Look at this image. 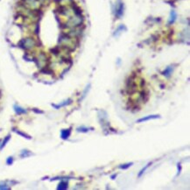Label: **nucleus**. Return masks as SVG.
<instances>
[{
  "instance_id": "f257e3e1",
  "label": "nucleus",
  "mask_w": 190,
  "mask_h": 190,
  "mask_svg": "<svg viewBox=\"0 0 190 190\" xmlns=\"http://www.w3.org/2000/svg\"><path fill=\"white\" fill-rule=\"evenodd\" d=\"M18 46L25 52H32L35 47H38V41L33 36H27L21 39L18 43Z\"/></svg>"
},
{
  "instance_id": "f03ea898",
  "label": "nucleus",
  "mask_w": 190,
  "mask_h": 190,
  "mask_svg": "<svg viewBox=\"0 0 190 190\" xmlns=\"http://www.w3.org/2000/svg\"><path fill=\"white\" fill-rule=\"evenodd\" d=\"M83 21H84V18L82 16V14H73L72 16H70L68 19V21L64 24V28H75V27H78L83 25Z\"/></svg>"
},
{
  "instance_id": "7ed1b4c3",
  "label": "nucleus",
  "mask_w": 190,
  "mask_h": 190,
  "mask_svg": "<svg viewBox=\"0 0 190 190\" xmlns=\"http://www.w3.org/2000/svg\"><path fill=\"white\" fill-rule=\"evenodd\" d=\"M34 60L35 62V64L37 65V67L41 69L47 66H48L49 64V58L48 56L47 55L46 53L44 52H40L34 58Z\"/></svg>"
},
{
  "instance_id": "20e7f679",
  "label": "nucleus",
  "mask_w": 190,
  "mask_h": 190,
  "mask_svg": "<svg viewBox=\"0 0 190 190\" xmlns=\"http://www.w3.org/2000/svg\"><path fill=\"white\" fill-rule=\"evenodd\" d=\"M135 78H136V75H132L131 76H129L127 81H126V91H127L129 95L133 94L137 89Z\"/></svg>"
},
{
  "instance_id": "39448f33",
  "label": "nucleus",
  "mask_w": 190,
  "mask_h": 190,
  "mask_svg": "<svg viewBox=\"0 0 190 190\" xmlns=\"http://www.w3.org/2000/svg\"><path fill=\"white\" fill-rule=\"evenodd\" d=\"M123 9H124V5L123 3L122 2V0H117L115 5V16L117 19H121L123 17Z\"/></svg>"
},
{
  "instance_id": "423d86ee",
  "label": "nucleus",
  "mask_w": 190,
  "mask_h": 190,
  "mask_svg": "<svg viewBox=\"0 0 190 190\" xmlns=\"http://www.w3.org/2000/svg\"><path fill=\"white\" fill-rule=\"evenodd\" d=\"M157 118H161V116L160 115H149V116H146V117H144L142 118L138 119L137 123H143V122H146V121L152 120V119H157Z\"/></svg>"
},
{
  "instance_id": "0eeeda50",
  "label": "nucleus",
  "mask_w": 190,
  "mask_h": 190,
  "mask_svg": "<svg viewBox=\"0 0 190 190\" xmlns=\"http://www.w3.org/2000/svg\"><path fill=\"white\" fill-rule=\"evenodd\" d=\"M71 130L70 129H64L60 132V137L62 139H68L70 137Z\"/></svg>"
},
{
  "instance_id": "6e6552de",
  "label": "nucleus",
  "mask_w": 190,
  "mask_h": 190,
  "mask_svg": "<svg viewBox=\"0 0 190 190\" xmlns=\"http://www.w3.org/2000/svg\"><path fill=\"white\" fill-rule=\"evenodd\" d=\"M72 104V99H68L67 101H64V102L61 103V104H52V106H53L54 108H55L56 110H58V109H60V108H61V107H64V106L69 105V104Z\"/></svg>"
},
{
  "instance_id": "1a4fd4ad",
  "label": "nucleus",
  "mask_w": 190,
  "mask_h": 190,
  "mask_svg": "<svg viewBox=\"0 0 190 190\" xmlns=\"http://www.w3.org/2000/svg\"><path fill=\"white\" fill-rule=\"evenodd\" d=\"M13 109H14V111L17 115H24V114H26L27 113V110L21 108L20 106L19 105H14L13 106Z\"/></svg>"
},
{
  "instance_id": "9d476101",
  "label": "nucleus",
  "mask_w": 190,
  "mask_h": 190,
  "mask_svg": "<svg viewBox=\"0 0 190 190\" xmlns=\"http://www.w3.org/2000/svg\"><path fill=\"white\" fill-rule=\"evenodd\" d=\"M176 19H177V13H176V12H175L174 10H172V11H171V13H170V19H169L168 23H169L170 25H171V24H174V23L175 22Z\"/></svg>"
},
{
  "instance_id": "9b49d317",
  "label": "nucleus",
  "mask_w": 190,
  "mask_h": 190,
  "mask_svg": "<svg viewBox=\"0 0 190 190\" xmlns=\"http://www.w3.org/2000/svg\"><path fill=\"white\" fill-rule=\"evenodd\" d=\"M126 30V27L123 25H120L117 28V30L115 31V33H114V36H118L123 31H125Z\"/></svg>"
},
{
  "instance_id": "f8f14e48",
  "label": "nucleus",
  "mask_w": 190,
  "mask_h": 190,
  "mask_svg": "<svg viewBox=\"0 0 190 190\" xmlns=\"http://www.w3.org/2000/svg\"><path fill=\"white\" fill-rule=\"evenodd\" d=\"M68 186H69L68 182H66V181H60L59 183L58 187H57V189L58 190H65V189H67L69 187Z\"/></svg>"
},
{
  "instance_id": "ddd939ff",
  "label": "nucleus",
  "mask_w": 190,
  "mask_h": 190,
  "mask_svg": "<svg viewBox=\"0 0 190 190\" xmlns=\"http://www.w3.org/2000/svg\"><path fill=\"white\" fill-rule=\"evenodd\" d=\"M172 73H173V68L171 67V66H169V67H167L164 71H163V75L166 76V77H170V75H172Z\"/></svg>"
},
{
  "instance_id": "4468645a",
  "label": "nucleus",
  "mask_w": 190,
  "mask_h": 190,
  "mask_svg": "<svg viewBox=\"0 0 190 190\" xmlns=\"http://www.w3.org/2000/svg\"><path fill=\"white\" fill-rule=\"evenodd\" d=\"M151 165H152V162H149V163H147V164H146V165H145V167H143V168L140 170V172H139V174H138V177H139V178H140V177L143 175V174H144V173H145V172L147 170V168H148V167H149Z\"/></svg>"
},
{
  "instance_id": "2eb2a0df",
  "label": "nucleus",
  "mask_w": 190,
  "mask_h": 190,
  "mask_svg": "<svg viewBox=\"0 0 190 190\" xmlns=\"http://www.w3.org/2000/svg\"><path fill=\"white\" fill-rule=\"evenodd\" d=\"M11 139V135H8L4 140H3V142H2V144H1V145H0V150H2L5 145H6V144L9 142V140Z\"/></svg>"
},
{
  "instance_id": "dca6fc26",
  "label": "nucleus",
  "mask_w": 190,
  "mask_h": 190,
  "mask_svg": "<svg viewBox=\"0 0 190 190\" xmlns=\"http://www.w3.org/2000/svg\"><path fill=\"white\" fill-rule=\"evenodd\" d=\"M17 134H19V135H20V136H22L23 138H25V139H32V137H30L29 135H27L26 133H25V132H20V131H17V130H13Z\"/></svg>"
},
{
  "instance_id": "f3484780",
  "label": "nucleus",
  "mask_w": 190,
  "mask_h": 190,
  "mask_svg": "<svg viewBox=\"0 0 190 190\" xmlns=\"http://www.w3.org/2000/svg\"><path fill=\"white\" fill-rule=\"evenodd\" d=\"M32 154H33V153H32L31 152H29L28 150H23L21 152V153H20V157L21 158H26V157H28V156H30Z\"/></svg>"
},
{
  "instance_id": "a211bd4d",
  "label": "nucleus",
  "mask_w": 190,
  "mask_h": 190,
  "mask_svg": "<svg viewBox=\"0 0 190 190\" xmlns=\"http://www.w3.org/2000/svg\"><path fill=\"white\" fill-rule=\"evenodd\" d=\"M133 165V163L132 162H131V163H127V164H123V165H120L119 166V168L120 169H123V170H124V169H128L130 167H132Z\"/></svg>"
},
{
  "instance_id": "6ab92c4d",
  "label": "nucleus",
  "mask_w": 190,
  "mask_h": 190,
  "mask_svg": "<svg viewBox=\"0 0 190 190\" xmlns=\"http://www.w3.org/2000/svg\"><path fill=\"white\" fill-rule=\"evenodd\" d=\"M76 130H77V132H88L89 131L88 128L83 127V126H82V127H78Z\"/></svg>"
},
{
  "instance_id": "aec40b11",
  "label": "nucleus",
  "mask_w": 190,
  "mask_h": 190,
  "mask_svg": "<svg viewBox=\"0 0 190 190\" xmlns=\"http://www.w3.org/2000/svg\"><path fill=\"white\" fill-rule=\"evenodd\" d=\"M0 189H10V187H8L7 184L5 183H0Z\"/></svg>"
},
{
  "instance_id": "412c9836",
  "label": "nucleus",
  "mask_w": 190,
  "mask_h": 190,
  "mask_svg": "<svg viewBox=\"0 0 190 190\" xmlns=\"http://www.w3.org/2000/svg\"><path fill=\"white\" fill-rule=\"evenodd\" d=\"M13 163V158L12 157H9L6 160V164L7 165H12Z\"/></svg>"
},
{
  "instance_id": "4be33fe9",
  "label": "nucleus",
  "mask_w": 190,
  "mask_h": 190,
  "mask_svg": "<svg viewBox=\"0 0 190 190\" xmlns=\"http://www.w3.org/2000/svg\"><path fill=\"white\" fill-rule=\"evenodd\" d=\"M90 86H91V85H90V84H88V85L86 87V88H85V90L83 91V94H82V98H83V97L86 96V93H87V92L89 90V88H90Z\"/></svg>"
},
{
  "instance_id": "5701e85b",
  "label": "nucleus",
  "mask_w": 190,
  "mask_h": 190,
  "mask_svg": "<svg viewBox=\"0 0 190 190\" xmlns=\"http://www.w3.org/2000/svg\"><path fill=\"white\" fill-rule=\"evenodd\" d=\"M177 168H178V175L180 174V171H181V165L180 163L177 164Z\"/></svg>"
},
{
  "instance_id": "b1692460",
  "label": "nucleus",
  "mask_w": 190,
  "mask_h": 190,
  "mask_svg": "<svg viewBox=\"0 0 190 190\" xmlns=\"http://www.w3.org/2000/svg\"><path fill=\"white\" fill-rule=\"evenodd\" d=\"M33 110H34V111L35 113H40V114H43V113H44V112H43L42 110H35V109H34Z\"/></svg>"
},
{
  "instance_id": "393cba45",
  "label": "nucleus",
  "mask_w": 190,
  "mask_h": 190,
  "mask_svg": "<svg viewBox=\"0 0 190 190\" xmlns=\"http://www.w3.org/2000/svg\"><path fill=\"white\" fill-rule=\"evenodd\" d=\"M145 80L141 79V83H140V86H141V87H144V86H145Z\"/></svg>"
},
{
  "instance_id": "a878e982",
  "label": "nucleus",
  "mask_w": 190,
  "mask_h": 190,
  "mask_svg": "<svg viewBox=\"0 0 190 190\" xmlns=\"http://www.w3.org/2000/svg\"><path fill=\"white\" fill-rule=\"evenodd\" d=\"M116 177H117V174H113V175H111V177H110V178H111L112 180H114Z\"/></svg>"
}]
</instances>
